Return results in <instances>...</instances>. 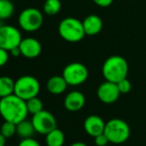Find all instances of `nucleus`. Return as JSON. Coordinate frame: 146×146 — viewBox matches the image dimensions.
Segmentation results:
<instances>
[{
  "label": "nucleus",
  "mask_w": 146,
  "mask_h": 146,
  "mask_svg": "<svg viewBox=\"0 0 146 146\" xmlns=\"http://www.w3.org/2000/svg\"><path fill=\"white\" fill-rule=\"evenodd\" d=\"M9 52H10V55H12V56H14V57L21 56V52H20L19 46L16 47V48H14V49H12V50L9 51Z\"/></svg>",
  "instance_id": "28"
},
{
  "label": "nucleus",
  "mask_w": 146,
  "mask_h": 146,
  "mask_svg": "<svg viewBox=\"0 0 146 146\" xmlns=\"http://www.w3.org/2000/svg\"><path fill=\"white\" fill-rule=\"evenodd\" d=\"M21 56L28 59H34L42 52V45L38 39L34 37H26L21 40L19 44Z\"/></svg>",
  "instance_id": "11"
},
{
  "label": "nucleus",
  "mask_w": 146,
  "mask_h": 146,
  "mask_svg": "<svg viewBox=\"0 0 146 146\" xmlns=\"http://www.w3.org/2000/svg\"><path fill=\"white\" fill-rule=\"evenodd\" d=\"M116 84H117V87H118V89H119V92H120L121 94L129 93V92L131 91V88H132L130 80L127 79V77L122 80H120V81L117 82Z\"/></svg>",
  "instance_id": "23"
},
{
  "label": "nucleus",
  "mask_w": 146,
  "mask_h": 146,
  "mask_svg": "<svg viewBox=\"0 0 146 146\" xmlns=\"http://www.w3.org/2000/svg\"><path fill=\"white\" fill-rule=\"evenodd\" d=\"M104 134L110 143L122 144L130 137V127L128 123L120 118H112L106 122Z\"/></svg>",
  "instance_id": "4"
},
{
  "label": "nucleus",
  "mask_w": 146,
  "mask_h": 146,
  "mask_svg": "<svg viewBox=\"0 0 146 146\" xmlns=\"http://www.w3.org/2000/svg\"><path fill=\"white\" fill-rule=\"evenodd\" d=\"M28 114L26 101L16 94L0 98V115L4 121L17 124L27 118Z\"/></svg>",
  "instance_id": "1"
},
{
  "label": "nucleus",
  "mask_w": 146,
  "mask_h": 146,
  "mask_svg": "<svg viewBox=\"0 0 146 146\" xmlns=\"http://www.w3.org/2000/svg\"><path fill=\"white\" fill-rule=\"evenodd\" d=\"M62 2L61 0H46L43 5V11L49 16H55L61 11Z\"/></svg>",
  "instance_id": "20"
},
{
  "label": "nucleus",
  "mask_w": 146,
  "mask_h": 146,
  "mask_svg": "<svg viewBox=\"0 0 146 146\" xmlns=\"http://www.w3.org/2000/svg\"><path fill=\"white\" fill-rule=\"evenodd\" d=\"M84 29H85L86 35L94 36L98 35L102 29V20L96 14H90L83 20Z\"/></svg>",
  "instance_id": "14"
},
{
  "label": "nucleus",
  "mask_w": 146,
  "mask_h": 146,
  "mask_svg": "<svg viewBox=\"0 0 146 146\" xmlns=\"http://www.w3.org/2000/svg\"><path fill=\"white\" fill-rule=\"evenodd\" d=\"M94 144L96 146H106L110 143L108 137H106V135L104 133H102V134L94 137Z\"/></svg>",
  "instance_id": "24"
},
{
  "label": "nucleus",
  "mask_w": 146,
  "mask_h": 146,
  "mask_svg": "<svg viewBox=\"0 0 146 146\" xmlns=\"http://www.w3.org/2000/svg\"><path fill=\"white\" fill-rule=\"evenodd\" d=\"M35 132L36 130H35L32 121L28 120L27 118L16 124V134L22 139L33 137Z\"/></svg>",
  "instance_id": "16"
},
{
  "label": "nucleus",
  "mask_w": 146,
  "mask_h": 146,
  "mask_svg": "<svg viewBox=\"0 0 146 146\" xmlns=\"http://www.w3.org/2000/svg\"><path fill=\"white\" fill-rule=\"evenodd\" d=\"M44 22V15L35 7H28L22 10L18 16L20 29L26 32H35L41 28Z\"/></svg>",
  "instance_id": "6"
},
{
  "label": "nucleus",
  "mask_w": 146,
  "mask_h": 146,
  "mask_svg": "<svg viewBox=\"0 0 146 146\" xmlns=\"http://www.w3.org/2000/svg\"><path fill=\"white\" fill-rule=\"evenodd\" d=\"M104 128H106V122L98 115H90L84 121V129L86 133L92 137H96L104 133Z\"/></svg>",
  "instance_id": "12"
},
{
  "label": "nucleus",
  "mask_w": 146,
  "mask_h": 146,
  "mask_svg": "<svg viewBox=\"0 0 146 146\" xmlns=\"http://www.w3.org/2000/svg\"><path fill=\"white\" fill-rule=\"evenodd\" d=\"M14 12H15V6L11 0H0V19H9L12 17Z\"/></svg>",
  "instance_id": "19"
},
{
  "label": "nucleus",
  "mask_w": 146,
  "mask_h": 146,
  "mask_svg": "<svg viewBox=\"0 0 146 146\" xmlns=\"http://www.w3.org/2000/svg\"><path fill=\"white\" fill-rule=\"evenodd\" d=\"M21 31L13 25L4 24L0 27V47L11 51L19 46L22 40Z\"/></svg>",
  "instance_id": "8"
},
{
  "label": "nucleus",
  "mask_w": 146,
  "mask_h": 146,
  "mask_svg": "<svg viewBox=\"0 0 146 146\" xmlns=\"http://www.w3.org/2000/svg\"><path fill=\"white\" fill-rule=\"evenodd\" d=\"M70 146H88L85 142H82V141H77V142L72 143Z\"/></svg>",
  "instance_id": "30"
},
{
  "label": "nucleus",
  "mask_w": 146,
  "mask_h": 146,
  "mask_svg": "<svg viewBox=\"0 0 146 146\" xmlns=\"http://www.w3.org/2000/svg\"><path fill=\"white\" fill-rule=\"evenodd\" d=\"M26 105H27L28 112H29V114L31 115H34V114H36V113H39L40 111L44 110L43 101L38 96L27 100V101H26Z\"/></svg>",
  "instance_id": "21"
},
{
  "label": "nucleus",
  "mask_w": 146,
  "mask_h": 146,
  "mask_svg": "<svg viewBox=\"0 0 146 146\" xmlns=\"http://www.w3.org/2000/svg\"><path fill=\"white\" fill-rule=\"evenodd\" d=\"M46 86L49 93L53 95H60L67 90L69 85L63 75H54L48 79Z\"/></svg>",
  "instance_id": "15"
},
{
  "label": "nucleus",
  "mask_w": 146,
  "mask_h": 146,
  "mask_svg": "<svg viewBox=\"0 0 146 146\" xmlns=\"http://www.w3.org/2000/svg\"><path fill=\"white\" fill-rule=\"evenodd\" d=\"M41 90L39 80L33 75H22L15 80L14 94L27 101L33 97L38 96Z\"/></svg>",
  "instance_id": "5"
},
{
  "label": "nucleus",
  "mask_w": 146,
  "mask_h": 146,
  "mask_svg": "<svg viewBox=\"0 0 146 146\" xmlns=\"http://www.w3.org/2000/svg\"><path fill=\"white\" fill-rule=\"evenodd\" d=\"M45 137H46L45 142H46L47 146H63L65 144V134L58 127L47 133Z\"/></svg>",
  "instance_id": "17"
},
{
  "label": "nucleus",
  "mask_w": 146,
  "mask_h": 146,
  "mask_svg": "<svg viewBox=\"0 0 146 146\" xmlns=\"http://www.w3.org/2000/svg\"><path fill=\"white\" fill-rule=\"evenodd\" d=\"M34 128L37 133L46 135L53 129L57 128V120L52 112L48 110H42L39 113L32 115L31 118Z\"/></svg>",
  "instance_id": "9"
},
{
  "label": "nucleus",
  "mask_w": 146,
  "mask_h": 146,
  "mask_svg": "<svg viewBox=\"0 0 146 146\" xmlns=\"http://www.w3.org/2000/svg\"><path fill=\"white\" fill-rule=\"evenodd\" d=\"M62 75L70 86H79L84 84L88 78V70L81 62H72L63 69Z\"/></svg>",
  "instance_id": "7"
},
{
  "label": "nucleus",
  "mask_w": 146,
  "mask_h": 146,
  "mask_svg": "<svg viewBox=\"0 0 146 146\" xmlns=\"http://www.w3.org/2000/svg\"><path fill=\"white\" fill-rule=\"evenodd\" d=\"M120 94L117 84L106 80L100 83L96 89L98 98L104 104H112L116 102Z\"/></svg>",
  "instance_id": "10"
},
{
  "label": "nucleus",
  "mask_w": 146,
  "mask_h": 146,
  "mask_svg": "<svg viewBox=\"0 0 146 146\" xmlns=\"http://www.w3.org/2000/svg\"><path fill=\"white\" fill-rule=\"evenodd\" d=\"M10 57V52L6 49H3L0 47V67L4 66L8 62Z\"/></svg>",
  "instance_id": "25"
},
{
  "label": "nucleus",
  "mask_w": 146,
  "mask_h": 146,
  "mask_svg": "<svg viewBox=\"0 0 146 146\" xmlns=\"http://www.w3.org/2000/svg\"><path fill=\"white\" fill-rule=\"evenodd\" d=\"M18 146H41V144L36 139H34L33 137H30V138L21 139V141L19 142Z\"/></svg>",
  "instance_id": "26"
},
{
  "label": "nucleus",
  "mask_w": 146,
  "mask_h": 146,
  "mask_svg": "<svg viewBox=\"0 0 146 146\" xmlns=\"http://www.w3.org/2000/svg\"><path fill=\"white\" fill-rule=\"evenodd\" d=\"M0 132L6 138H10L16 134V124L13 122H10V121H4L0 127Z\"/></svg>",
  "instance_id": "22"
},
{
  "label": "nucleus",
  "mask_w": 146,
  "mask_h": 146,
  "mask_svg": "<svg viewBox=\"0 0 146 146\" xmlns=\"http://www.w3.org/2000/svg\"><path fill=\"white\" fill-rule=\"evenodd\" d=\"M6 137L0 132V146H5L6 145Z\"/></svg>",
  "instance_id": "29"
},
{
  "label": "nucleus",
  "mask_w": 146,
  "mask_h": 146,
  "mask_svg": "<svg viewBox=\"0 0 146 146\" xmlns=\"http://www.w3.org/2000/svg\"><path fill=\"white\" fill-rule=\"evenodd\" d=\"M86 104V97L81 91L74 90L66 95L64 99V106L68 111L77 112L83 109Z\"/></svg>",
  "instance_id": "13"
},
{
  "label": "nucleus",
  "mask_w": 146,
  "mask_h": 146,
  "mask_svg": "<svg viewBox=\"0 0 146 146\" xmlns=\"http://www.w3.org/2000/svg\"><path fill=\"white\" fill-rule=\"evenodd\" d=\"M3 21H4V20H1V19H0V27H1V26H3V25H4Z\"/></svg>",
  "instance_id": "31"
},
{
  "label": "nucleus",
  "mask_w": 146,
  "mask_h": 146,
  "mask_svg": "<svg viewBox=\"0 0 146 146\" xmlns=\"http://www.w3.org/2000/svg\"><path fill=\"white\" fill-rule=\"evenodd\" d=\"M129 71L128 62L120 55H111L106 59L102 67V73L106 81L117 83L127 77Z\"/></svg>",
  "instance_id": "2"
},
{
  "label": "nucleus",
  "mask_w": 146,
  "mask_h": 146,
  "mask_svg": "<svg viewBox=\"0 0 146 146\" xmlns=\"http://www.w3.org/2000/svg\"><path fill=\"white\" fill-rule=\"evenodd\" d=\"M96 5L100 6L102 8H106V7H110V5L112 4L113 0H92Z\"/></svg>",
  "instance_id": "27"
},
{
  "label": "nucleus",
  "mask_w": 146,
  "mask_h": 146,
  "mask_svg": "<svg viewBox=\"0 0 146 146\" xmlns=\"http://www.w3.org/2000/svg\"><path fill=\"white\" fill-rule=\"evenodd\" d=\"M15 81L10 76H0V98L14 94Z\"/></svg>",
  "instance_id": "18"
},
{
  "label": "nucleus",
  "mask_w": 146,
  "mask_h": 146,
  "mask_svg": "<svg viewBox=\"0 0 146 146\" xmlns=\"http://www.w3.org/2000/svg\"><path fill=\"white\" fill-rule=\"evenodd\" d=\"M58 33L65 41L77 43L83 40L86 36L83 21L75 17H66L60 21Z\"/></svg>",
  "instance_id": "3"
}]
</instances>
